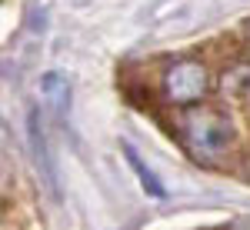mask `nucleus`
Segmentation results:
<instances>
[{
  "instance_id": "nucleus-1",
  "label": "nucleus",
  "mask_w": 250,
  "mask_h": 230,
  "mask_svg": "<svg viewBox=\"0 0 250 230\" xmlns=\"http://www.w3.org/2000/svg\"><path fill=\"white\" fill-rule=\"evenodd\" d=\"M184 137L200 157H220L233 147L237 130L220 110H197L184 120Z\"/></svg>"
},
{
  "instance_id": "nucleus-2",
  "label": "nucleus",
  "mask_w": 250,
  "mask_h": 230,
  "mask_svg": "<svg viewBox=\"0 0 250 230\" xmlns=\"http://www.w3.org/2000/svg\"><path fill=\"white\" fill-rule=\"evenodd\" d=\"M164 90L170 100L177 104H193L207 94V70L193 60H184V63H173L167 77H164Z\"/></svg>"
},
{
  "instance_id": "nucleus-3",
  "label": "nucleus",
  "mask_w": 250,
  "mask_h": 230,
  "mask_svg": "<svg viewBox=\"0 0 250 230\" xmlns=\"http://www.w3.org/2000/svg\"><path fill=\"white\" fill-rule=\"evenodd\" d=\"M40 97H43L47 110H50L54 117H67V110H70V97H74L70 80H67L63 74H57V70H47V74L40 77Z\"/></svg>"
},
{
  "instance_id": "nucleus-4",
  "label": "nucleus",
  "mask_w": 250,
  "mask_h": 230,
  "mask_svg": "<svg viewBox=\"0 0 250 230\" xmlns=\"http://www.w3.org/2000/svg\"><path fill=\"white\" fill-rule=\"evenodd\" d=\"M27 134H30L34 160H37V167H40V173H43V180H47L50 187H57V167H54V157H50V144H47V137H43V130H40V120H37V114H30Z\"/></svg>"
},
{
  "instance_id": "nucleus-5",
  "label": "nucleus",
  "mask_w": 250,
  "mask_h": 230,
  "mask_svg": "<svg viewBox=\"0 0 250 230\" xmlns=\"http://www.w3.org/2000/svg\"><path fill=\"white\" fill-rule=\"evenodd\" d=\"M124 160L134 167L137 180H140V187H144V193H147V197H157V200H164V197H167L164 184H160V177H157V173L144 164V157L137 153V147H134V144H127V140H124Z\"/></svg>"
}]
</instances>
